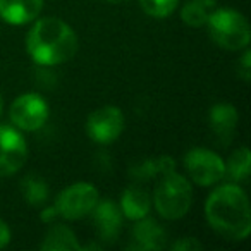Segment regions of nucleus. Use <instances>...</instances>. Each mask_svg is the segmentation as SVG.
Returning <instances> with one entry per match:
<instances>
[{
  "instance_id": "nucleus-1",
  "label": "nucleus",
  "mask_w": 251,
  "mask_h": 251,
  "mask_svg": "<svg viewBox=\"0 0 251 251\" xmlns=\"http://www.w3.org/2000/svg\"><path fill=\"white\" fill-rule=\"evenodd\" d=\"M205 217L208 226L227 239L241 241L251 230L250 201L246 193L236 184H224L208 196Z\"/></svg>"
},
{
  "instance_id": "nucleus-2",
  "label": "nucleus",
  "mask_w": 251,
  "mask_h": 251,
  "mask_svg": "<svg viewBox=\"0 0 251 251\" xmlns=\"http://www.w3.org/2000/svg\"><path fill=\"white\" fill-rule=\"evenodd\" d=\"M28 53L40 66H59L74 57L77 36L67 23L57 18H42L26 36Z\"/></svg>"
},
{
  "instance_id": "nucleus-3",
  "label": "nucleus",
  "mask_w": 251,
  "mask_h": 251,
  "mask_svg": "<svg viewBox=\"0 0 251 251\" xmlns=\"http://www.w3.org/2000/svg\"><path fill=\"white\" fill-rule=\"evenodd\" d=\"M155 208L164 219L177 220L189 212L193 203L191 184L184 176L177 172H169L162 176V181L155 188L153 195Z\"/></svg>"
},
{
  "instance_id": "nucleus-4",
  "label": "nucleus",
  "mask_w": 251,
  "mask_h": 251,
  "mask_svg": "<svg viewBox=\"0 0 251 251\" xmlns=\"http://www.w3.org/2000/svg\"><path fill=\"white\" fill-rule=\"evenodd\" d=\"M212 40L226 50L246 49L250 43V25L241 12L232 9H219L206 19Z\"/></svg>"
},
{
  "instance_id": "nucleus-5",
  "label": "nucleus",
  "mask_w": 251,
  "mask_h": 251,
  "mask_svg": "<svg viewBox=\"0 0 251 251\" xmlns=\"http://www.w3.org/2000/svg\"><path fill=\"white\" fill-rule=\"evenodd\" d=\"M98 189L88 182H76L57 196L55 208L67 220H77L91 213L98 203Z\"/></svg>"
},
{
  "instance_id": "nucleus-6",
  "label": "nucleus",
  "mask_w": 251,
  "mask_h": 251,
  "mask_svg": "<svg viewBox=\"0 0 251 251\" xmlns=\"http://www.w3.org/2000/svg\"><path fill=\"white\" fill-rule=\"evenodd\" d=\"M184 165L189 177L198 186H213L226 176V164L215 153L206 148H193L186 153Z\"/></svg>"
},
{
  "instance_id": "nucleus-7",
  "label": "nucleus",
  "mask_w": 251,
  "mask_h": 251,
  "mask_svg": "<svg viewBox=\"0 0 251 251\" xmlns=\"http://www.w3.org/2000/svg\"><path fill=\"white\" fill-rule=\"evenodd\" d=\"M124 129V114L114 105L97 108L86 121V133L95 143L108 145L121 136Z\"/></svg>"
},
{
  "instance_id": "nucleus-8",
  "label": "nucleus",
  "mask_w": 251,
  "mask_h": 251,
  "mask_svg": "<svg viewBox=\"0 0 251 251\" xmlns=\"http://www.w3.org/2000/svg\"><path fill=\"white\" fill-rule=\"evenodd\" d=\"M49 119V105L36 93H25L11 105V121L23 131H38Z\"/></svg>"
},
{
  "instance_id": "nucleus-9",
  "label": "nucleus",
  "mask_w": 251,
  "mask_h": 251,
  "mask_svg": "<svg viewBox=\"0 0 251 251\" xmlns=\"http://www.w3.org/2000/svg\"><path fill=\"white\" fill-rule=\"evenodd\" d=\"M28 158V145L11 126H0V177L16 174Z\"/></svg>"
},
{
  "instance_id": "nucleus-10",
  "label": "nucleus",
  "mask_w": 251,
  "mask_h": 251,
  "mask_svg": "<svg viewBox=\"0 0 251 251\" xmlns=\"http://www.w3.org/2000/svg\"><path fill=\"white\" fill-rule=\"evenodd\" d=\"M91 212L97 234L107 243H114L122 229V212L119 206L112 201H98Z\"/></svg>"
},
{
  "instance_id": "nucleus-11",
  "label": "nucleus",
  "mask_w": 251,
  "mask_h": 251,
  "mask_svg": "<svg viewBox=\"0 0 251 251\" xmlns=\"http://www.w3.org/2000/svg\"><path fill=\"white\" fill-rule=\"evenodd\" d=\"M43 0H0V18L9 25H28L42 12Z\"/></svg>"
},
{
  "instance_id": "nucleus-12",
  "label": "nucleus",
  "mask_w": 251,
  "mask_h": 251,
  "mask_svg": "<svg viewBox=\"0 0 251 251\" xmlns=\"http://www.w3.org/2000/svg\"><path fill=\"white\" fill-rule=\"evenodd\" d=\"M239 115L237 110L229 103H217L210 108V126L222 145H227L234 136Z\"/></svg>"
},
{
  "instance_id": "nucleus-13",
  "label": "nucleus",
  "mask_w": 251,
  "mask_h": 251,
  "mask_svg": "<svg viewBox=\"0 0 251 251\" xmlns=\"http://www.w3.org/2000/svg\"><path fill=\"white\" fill-rule=\"evenodd\" d=\"M134 248L138 250H162L165 248V230L155 222L153 219L136 220V226L133 229Z\"/></svg>"
},
{
  "instance_id": "nucleus-14",
  "label": "nucleus",
  "mask_w": 251,
  "mask_h": 251,
  "mask_svg": "<svg viewBox=\"0 0 251 251\" xmlns=\"http://www.w3.org/2000/svg\"><path fill=\"white\" fill-rule=\"evenodd\" d=\"M150 196L145 189L138 188V186H131L122 193L121 200V212L131 220H140L143 217H148L150 213Z\"/></svg>"
},
{
  "instance_id": "nucleus-15",
  "label": "nucleus",
  "mask_w": 251,
  "mask_h": 251,
  "mask_svg": "<svg viewBox=\"0 0 251 251\" xmlns=\"http://www.w3.org/2000/svg\"><path fill=\"white\" fill-rule=\"evenodd\" d=\"M42 250L47 251H79L83 250L77 243L74 232L66 226H55L49 230L42 243Z\"/></svg>"
},
{
  "instance_id": "nucleus-16",
  "label": "nucleus",
  "mask_w": 251,
  "mask_h": 251,
  "mask_svg": "<svg viewBox=\"0 0 251 251\" xmlns=\"http://www.w3.org/2000/svg\"><path fill=\"white\" fill-rule=\"evenodd\" d=\"M21 189H23L25 200L33 206L43 205V203L49 200V195H50L47 182L43 181L42 177H38V176H28V177L23 181Z\"/></svg>"
},
{
  "instance_id": "nucleus-17",
  "label": "nucleus",
  "mask_w": 251,
  "mask_h": 251,
  "mask_svg": "<svg viewBox=\"0 0 251 251\" xmlns=\"http://www.w3.org/2000/svg\"><path fill=\"white\" fill-rule=\"evenodd\" d=\"M226 172L237 182H244L250 176V150L246 147L236 150L226 165Z\"/></svg>"
},
{
  "instance_id": "nucleus-18",
  "label": "nucleus",
  "mask_w": 251,
  "mask_h": 251,
  "mask_svg": "<svg viewBox=\"0 0 251 251\" xmlns=\"http://www.w3.org/2000/svg\"><path fill=\"white\" fill-rule=\"evenodd\" d=\"M176 169V162L171 157H160L157 160H148L145 164H141L138 169H134L133 174L138 179H151L157 176H165L169 172H172Z\"/></svg>"
},
{
  "instance_id": "nucleus-19",
  "label": "nucleus",
  "mask_w": 251,
  "mask_h": 251,
  "mask_svg": "<svg viewBox=\"0 0 251 251\" xmlns=\"http://www.w3.org/2000/svg\"><path fill=\"white\" fill-rule=\"evenodd\" d=\"M181 19L186 23L188 26H193V28H201V26L206 25V19H208V12H206V7L195 0L188 2V4L182 7L181 11Z\"/></svg>"
},
{
  "instance_id": "nucleus-20",
  "label": "nucleus",
  "mask_w": 251,
  "mask_h": 251,
  "mask_svg": "<svg viewBox=\"0 0 251 251\" xmlns=\"http://www.w3.org/2000/svg\"><path fill=\"white\" fill-rule=\"evenodd\" d=\"M179 0H140V5L151 18H167L177 7Z\"/></svg>"
},
{
  "instance_id": "nucleus-21",
  "label": "nucleus",
  "mask_w": 251,
  "mask_h": 251,
  "mask_svg": "<svg viewBox=\"0 0 251 251\" xmlns=\"http://www.w3.org/2000/svg\"><path fill=\"white\" fill-rule=\"evenodd\" d=\"M172 250H177V251H195V250H201V243H198L196 239L193 237H184V239L177 241V243L172 244Z\"/></svg>"
},
{
  "instance_id": "nucleus-22",
  "label": "nucleus",
  "mask_w": 251,
  "mask_h": 251,
  "mask_svg": "<svg viewBox=\"0 0 251 251\" xmlns=\"http://www.w3.org/2000/svg\"><path fill=\"white\" fill-rule=\"evenodd\" d=\"M239 73L241 76H243L244 81H250V73H251V52L250 50H246L243 55V59H241L239 62Z\"/></svg>"
},
{
  "instance_id": "nucleus-23",
  "label": "nucleus",
  "mask_w": 251,
  "mask_h": 251,
  "mask_svg": "<svg viewBox=\"0 0 251 251\" xmlns=\"http://www.w3.org/2000/svg\"><path fill=\"white\" fill-rule=\"evenodd\" d=\"M9 243H11V229L4 220H0V250L7 246Z\"/></svg>"
},
{
  "instance_id": "nucleus-24",
  "label": "nucleus",
  "mask_w": 251,
  "mask_h": 251,
  "mask_svg": "<svg viewBox=\"0 0 251 251\" xmlns=\"http://www.w3.org/2000/svg\"><path fill=\"white\" fill-rule=\"evenodd\" d=\"M57 215H59V212H57L55 206H53V208H45L42 212V220H45V222H52Z\"/></svg>"
},
{
  "instance_id": "nucleus-25",
  "label": "nucleus",
  "mask_w": 251,
  "mask_h": 251,
  "mask_svg": "<svg viewBox=\"0 0 251 251\" xmlns=\"http://www.w3.org/2000/svg\"><path fill=\"white\" fill-rule=\"evenodd\" d=\"M195 2L205 5V7H212V5H215V0H195Z\"/></svg>"
},
{
  "instance_id": "nucleus-26",
  "label": "nucleus",
  "mask_w": 251,
  "mask_h": 251,
  "mask_svg": "<svg viewBox=\"0 0 251 251\" xmlns=\"http://www.w3.org/2000/svg\"><path fill=\"white\" fill-rule=\"evenodd\" d=\"M103 2H108V4H122V2H127V0H103Z\"/></svg>"
},
{
  "instance_id": "nucleus-27",
  "label": "nucleus",
  "mask_w": 251,
  "mask_h": 251,
  "mask_svg": "<svg viewBox=\"0 0 251 251\" xmlns=\"http://www.w3.org/2000/svg\"><path fill=\"white\" fill-rule=\"evenodd\" d=\"M0 114H2V97H0Z\"/></svg>"
}]
</instances>
